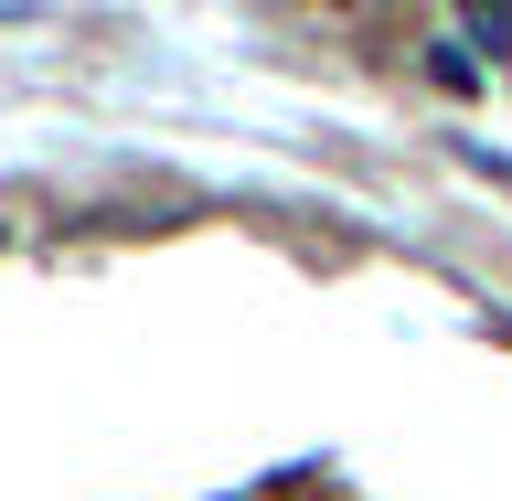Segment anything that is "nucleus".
<instances>
[{"label": "nucleus", "instance_id": "2", "mask_svg": "<svg viewBox=\"0 0 512 501\" xmlns=\"http://www.w3.org/2000/svg\"><path fill=\"white\" fill-rule=\"evenodd\" d=\"M0 22H32V0H0Z\"/></svg>", "mask_w": 512, "mask_h": 501}, {"label": "nucleus", "instance_id": "1", "mask_svg": "<svg viewBox=\"0 0 512 501\" xmlns=\"http://www.w3.org/2000/svg\"><path fill=\"white\" fill-rule=\"evenodd\" d=\"M470 22L491 32V54H502V43H512V0H470Z\"/></svg>", "mask_w": 512, "mask_h": 501}]
</instances>
